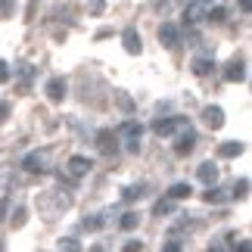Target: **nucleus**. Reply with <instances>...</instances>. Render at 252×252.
I'll return each mask as SVG.
<instances>
[{
  "label": "nucleus",
  "mask_w": 252,
  "mask_h": 252,
  "mask_svg": "<svg viewBox=\"0 0 252 252\" xmlns=\"http://www.w3.org/2000/svg\"><path fill=\"white\" fill-rule=\"evenodd\" d=\"M224 78H227V81H243V78H246V65H243V60H234V63H227V69H224Z\"/></svg>",
  "instance_id": "nucleus-14"
},
{
  "label": "nucleus",
  "mask_w": 252,
  "mask_h": 252,
  "mask_svg": "<svg viewBox=\"0 0 252 252\" xmlns=\"http://www.w3.org/2000/svg\"><path fill=\"white\" fill-rule=\"evenodd\" d=\"M202 199H206V202H224L227 196H224V193H221V190H215V184H212V187L206 190V196H202Z\"/></svg>",
  "instance_id": "nucleus-26"
},
{
  "label": "nucleus",
  "mask_w": 252,
  "mask_h": 252,
  "mask_svg": "<svg viewBox=\"0 0 252 252\" xmlns=\"http://www.w3.org/2000/svg\"><path fill=\"white\" fill-rule=\"evenodd\" d=\"M13 230H19V227H25V221H28V209H22V206H19L16 212H13Z\"/></svg>",
  "instance_id": "nucleus-25"
},
{
  "label": "nucleus",
  "mask_w": 252,
  "mask_h": 252,
  "mask_svg": "<svg viewBox=\"0 0 252 252\" xmlns=\"http://www.w3.org/2000/svg\"><path fill=\"white\" fill-rule=\"evenodd\" d=\"M91 168H94V162L84 159V156H72L69 159V174H72V178H84Z\"/></svg>",
  "instance_id": "nucleus-10"
},
{
  "label": "nucleus",
  "mask_w": 252,
  "mask_h": 252,
  "mask_svg": "<svg viewBox=\"0 0 252 252\" xmlns=\"http://www.w3.org/2000/svg\"><path fill=\"white\" fill-rule=\"evenodd\" d=\"M196 178H199L202 184H209V187H212V184L218 181V165H212V162H202V165L196 168Z\"/></svg>",
  "instance_id": "nucleus-12"
},
{
  "label": "nucleus",
  "mask_w": 252,
  "mask_h": 252,
  "mask_svg": "<svg viewBox=\"0 0 252 252\" xmlns=\"http://www.w3.org/2000/svg\"><path fill=\"white\" fill-rule=\"evenodd\" d=\"M65 94H69V84H65V78H50V81H47V96H50L53 103H63Z\"/></svg>",
  "instance_id": "nucleus-9"
},
{
  "label": "nucleus",
  "mask_w": 252,
  "mask_h": 252,
  "mask_svg": "<svg viewBox=\"0 0 252 252\" xmlns=\"http://www.w3.org/2000/svg\"><path fill=\"white\" fill-rule=\"evenodd\" d=\"M6 115H9V103H0V122H3Z\"/></svg>",
  "instance_id": "nucleus-33"
},
{
  "label": "nucleus",
  "mask_w": 252,
  "mask_h": 252,
  "mask_svg": "<svg viewBox=\"0 0 252 252\" xmlns=\"http://www.w3.org/2000/svg\"><path fill=\"white\" fill-rule=\"evenodd\" d=\"M87 9H91L94 16H103V9H106V0H91V3H87Z\"/></svg>",
  "instance_id": "nucleus-29"
},
{
  "label": "nucleus",
  "mask_w": 252,
  "mask_h": 252,
  "mask_svg": "<svg viewBox=\"0 0 252 252\" xmlns=\"http://www.w3.org/2000/svg\"><path fill=\"white\" fill-rule=\"evenodd\" d=\"M193 147H196V131L187 125V131H184L178 137V143H174V153H178V156H187V153H193Z\"/></svg>",
  "instance_id": "nucleus-8"
},
{
  "label": "nucleus",
  "mask_w": 252,
  "mask_h": 252,
  "mask_svg": "<svg viewBox=\"0 0 252 252\" xmlns=\"http://www.w3.org/2000/svg\"><path fill=\"white\" fill-rule=\"evenodd\" d=\"M202 122H206L212 131L224 128V109H221V106H206V109H202Z\"/></svg>",
  "instance_id": "nucleus-6"
},
{
  "label": "nucleus",
  "mask_w": 252,
  "mask_h": 252,
  "mask_svg": "<svg viewBox=\"0 0 252 252\" xmlns=\"http://www.w3.org/2000/svg\"><path fill=\"white\" fill-rule=\"evenodd\" d=\"M199 19H206V3H187V9H184V22L193 25V22H199Z\"/></svg>",
  "instance_id": "nucleus-13"
},
{
  "label": "nucleus",
  "mask_w": 252,
  "mask_h": 252,
  "mask_svg": "<svg viewBox=\"0 0 252 252\" xmlns=\"http://www.w3.org/2000/svg\"><path fill=\"white\" fill-rule=\"evenodd\" d=\"M96 147H100L103 156H115V153H119V134H115L112 128L96 131Z\"/></svg>",
  "instance_id": "nucleus-2"
},
{
  "label": "nucleus",
  "mask_w": 252,
  "mask_h": 252,
  "mask_svg": "<svg viewBox=\"0 0 252 252\" xmlns=\"http://www.w3.org/2000/svg\"><path fill=\"white\" fill-rule=\"evenodd\" d=\"M240 9H243V13H249V9H252V0H240Z\"/></svg>",
  "instance_id": "nucleus-35"
},
{
  "label": "nucleus",
  "mask_w": 252,
  "mask_h": 252,
  "mask_svg": "<svg viewBox=\"0 0 252 252\" xmlns=\"http://www.w3.org/2000/svg\"><path fill=\"white\" fill-rule=\"evenodd\" d=\"M47 162H50V150H37V153H28L22 165H25V171L44 174V171H47Z\"/></svg>",
  "instance_id": "nucleus-4"
},
{
  "label": "nucleus",
  "mask_w": 252,
  "mask_h": 252,
  "mask_svg": "<svg viewBox=\"0 0 252 252\" xmlns=\"http://www.w3.org/2000/svg\"><path fill=\"white\" fill-rule=\"evenodd\" d=\"M237 252H252V246H249V240H240V243H237Z\"/></svg>",
  "instance_id": "nucleus-31"
},
{
  "label": "nucleus",
  "mask_w": 252,
  "mask_h": 252,
  "mask_svg": "<svg viewBox=\"0 0 252 252\" xmlns=\"http://www.w3.org/2000/svg\"><path fill=\"white\" fill-rule=\"evenodd\" d=\"M178 128H187V119H184V115H171V119H156L153 122V131H156L159 137H168V134H174Z\"/></svg>",
  "instance_id": "nucleus-3"
},
{
  "label": "nucleus",
  "mask_w": 252,
  "mask_h": 252,
  "mask_svg": "<svg viewBox=\"0 0 252 252\" xmlns=\"http://www.w3.org/2000/svg\"><path fill=\"white\" fill-rule=\"evenodd\" d=\"M143 196H147V187H140V184H137V187H128V190L122 193L125 202H134V199H143Z\"/></svg>",
  "instance_id": "nucleus-21"
},
{
  "label": "nucleus",
  "mask_w": 252,
  "mask_h": 252,
  "mask_svg": "<svg viewBox=\"0 0 252 252\" xmlns=\"http://www.w3.org/2000/svg\"><path fill=\"white\" fill-rule=\"evenodd\" d=\"M122 44H125V50H128L131 56H137L143 50V41H140L137 28H125V32H122Z\"/></svg>",
  "instance_id": "nucleus-7"
},
{
  "label": "nucleus",
  "mask_w": 252,
  "mask_h": 252,
  "mask_svg": "<svg viewBox=\"0 0 252 252\" xmlns=\"http://www.w3.org/2000/svg\"><path fill=\"white\" fill-rule=\"evenodd\" d=\"M9 13V0H0V16H6Z\"/></svg>",
  "instance_id": "nucleus-34"
},
{
  "label": "nucleus",
  "mask_w": 252,
  "mask_h": 252,
  "mask_svg": "<svg viewBox=\"0 0 252 252\" xmlns=\"http://www.w3.org/2000/svg\"><path fill=\"white\" fill-rule=\"evenodd\" d=\"M56 252H81V243L75 237H63L60 246H56Z\"/></svg>",
  "instance_id": "nucleus-19"
},
{
  "label": "nucleus",
  "mask_w": 252,
  "mask_h": 252,
  "mask_svg": "<svg viewBox=\"0 0 252 252\" xmlns=\"http://www.w3.org/2000/svg\"><path fill=\"white\" fill-rule=\"evenodd\" d=\"M243 150H246V143H240V140H227V143H218V156H221V159H234V156H240Z\"/></svg>",
  "instance_id": "nucleus-11"
},
{
  "label": "nucleus",
  "mask_w": 252,
  "mask_h": 252,
  "mask_svg": "<svg viewBox=\"0 0 252 252\" xmlns=\"http://www.w3.org/2000/svg\"><path fill=\"white\" fill-rule=\"evenodd\" d=\"M0 252H3V246H0Z\"/></svg>",
  "instance_id": "nucleus-40"
},
{
  "label": "nucleus",
  "mask_w": 252,
  "mask_h": 252,
  "mask_svg": "<svg viewBox=\"0 0 252 252\" xmlns=\"http://www.w3.org/2000/svg\"><path fill=\"white\" fill-rule=\"evenodd\" d=\"M162 252H181V243H178V240H171V243H165Z\"/></svg>",
  "instance_id": "nucleus-30"
},
{
  "label": "nucleus",
  "mask_w": 252,
  "mask_h": 252,
  "mask_svg": "<svg viewBox=\"0 0 252 252\" xmlns=\"http://www.w3.org/2000/svg\"><path fill=\"white\" fill-rule=\"evenodd\" d=\"M115 100H119V106H122L125 112H131V109H134V100H131V96L125 94V91H119V94H115Z\"/></svg>",
  "instance_id": "nucleus-27"
},
{
  "label": "nucleus",
  "mask_w": 252,
  "mask_h": 252,
  "mask_svg": "<svg viewBox=\"0 0 252 252\" xmlns=\"http://www.w3.org/2000/svg\"><path fill=\"white\" fill-rule=\"evenodd\" d=\"M190 193H193V187H190V184H171V187H168V199H190Z\"/></svg>",
  "instance_id": "nucleus-18"
},
{
  "label": "nucleus",
  "mask_w": 252,
  "mask_h": 252,
  "mask_svg": "<svg viewBox=\"0 0 252 252\" xmlns=\"http://www.w3.org/2000/svg\"><path fill=\"white\" fill-rule=\"evenodd\" d=\"M115 134H122V137H131V140H140V134H143V125L140 122H125Z\"/></svg>",
  "instance_id": "nucleus-17"
},
{
  "label": "nucleus",
  "mask_w": 252,
  "mask_h": 252,
  "mask_svg": "<svg viewBox=\"0 0 252 252\" xmlns=\"http://www.w3.org/2000/svg\"><path fill=\"white\" fill-rule=\"evenodd\" d=\"M19 78H22V81H19V94H28V84H32V78H34V65H19Z\"/></svg>",
  "instance_id": "nucleus-16"
},
{
  "label": "nucleus",
  "mask_w": 252,
  "mask_h": 252,
  "mask_svg": "<svg viewBox=\"0 0 252 252\" xmlns=\"http://www.w3.org/2000/svg\"><path fill=\"white\" fill-rule=\"evenodd\" d=\"M91 252H103V249H91Z\"/></svg>",
  "instance_id": "nucleus-38"
},
{
  "label": "nucleus",
  "mask_w": 252,
  "mask_h": 252,
  "mask_svg": "<svg viewBox=\"0 0 252 252\" xmlns=\"http://www.w3.org/2000/svg\"><path fill=\"white\" fill-rule=\"evenodd\" d=\"M206 19H209V22H224V19H227V9L224 6H209L206 9Z\"/></svg>",
  "instance_id": "nucleus-22"
},
{
  "label": "nucleus",
  "mask_w": 252,
  "mask_h": 252,
  "mask_svg": "<svg viewBox=\"0 0 252 252\" xmlns=\"http://www.w3.org/2000/svg\"><path fill=\"white\" fill-rule=\"evenodd\" d=\"M9 78H13V69H9V63L0 60V84H6Z\"/></svg>",
  "instance_id": "nucleus-28"
},
{
  "label": "nucleus",
  "mask_w": 252,
  "mask_h": 252,
  "mask_svg": "<svg viewBox=\"0 0 252 252\" xmlns=\"http://www.w3.org/2000/svg\"><path fill=\"white\" fill-rule=\"evenodd\" d=\"M3 212H6V202H0V218H3Z\"/></svg>",
  "instance_id": "nucleus-37"
},
{
  "label": "nucleus",
  "mask_w": 252,
  "mask_h": 252,
  "mask_svg": "<svg viewBox=\"0 0 252 252\" xmlns=\"http://www.w3.org/2000/svg\"><path fill=\"white\" fill-rule=\"evenodd\" d=\"M37 206H41V212H44L47 218H53V215H60V212H65V209L72 206V196H69V193H63V190H56L50 199L41 196V199H37Z\"/></svg>",
  "instance_id": "nucleus-1"
},
{
  "label": "nucleus",
  "mask_w": 252,
  "mask_h": 252,
  "mask_svg": "<svg viewBox=\"0 0 252 252\" xmlns=\"http://www.w3.org/2000/svg\"><path fill=\"white\" fill-rule=\"evenodd\" d=\"M171 202H174V199H159V202H156V206H153V215H159V218H162V215H168V212L174 209V206H171Z\"/></svg>",
  "instance_id": "nucleus-24"
},
{
  "label": "nucleus",
  "mask_w": 252,
  "mask_h": 252,
  "mask_svg": "<svg viewBox=\"0 0 252 252\" xmlns=\"http://www.w3.org/2000/svg\"><path fill=\"white\" fill-rule=\"evenodd\" d=\"M202 3H209V0H202Z\"/></svg>",
  "instance_id": "nucleus-39"
},
{
  "label": "nucleus",
  "mask_w": 252,
  "mask_h": 252,
  "mask_svg": "<svg viewBox=\"0 0 252 252\" xmlns=\"http://www.w3.org/2000/svg\"><path fill=\"white\" fill-rule=\"evenodd\" d=\"M212 69H215L212 56H196V60H193V75H199V78H206V75H212Z\"/></svg>",
  "instance_id": "nucleus-15"
},
{
  "label": "nucleus",
  "mask_w": 252,
  "mask_h": 252,
  "mask_svg": "<svg viewBox=\"0 0 252 252\" xmlns=\"http://www.w3.org/2000/svg\"><path fill=\"white\" fill-rule=\"evenodd\" d=\"M119 224H122V230H134V227L140 224V215H137V212H125Z\"/></svg>",
  "instance_id": "nucleus-20"
},
{
  "label": "nucleus",
  "mask_w": 252,
  "mask_h": 252,
  "mask_svg": "<svg viewBox=\"0 0 252 252\" xmlns=\"http://www.w3.org/2000/svg\"><path fill=\"white\" fill-rule=\"evenodd\" d=\"M246 193H249V178H240L234 184V199H246Z\"/></svg>",
  "instance_id": "nucleus-23"
},
{
  "label": "nucleus",
  "mask_w": 252,
  "mask_h": 252,
  "mask_svg": "<svg viewBox=\"0 0 252 252\" xmlns=\"http://www.w3.org/2000/svg\"><path fill=\"white\" fill-rule=\"evenodd\" d=\"M209 252H224V246H218V243H215V246H212Z\"/></svg>",
  "instance_id": "nucleus-36"
},
{
  "label": "nucleus",
  "mask_w": 252,
  "mask_h": 252,
  "mask_svg": "<svg viewBox=\"0 0 252 252\" xmlns=\"http://www.w3.org/2000/svg\"><path fill=\"white\" fill-rule=\"evenodd\" d=\"M140 249H143L140 240H137V243H128V246H125V252H140Z\"/></svg>",
  "instance_id": "nucleus-32"
},
{
  "label": "nucleus",
  "mask_w": 252,
  "mask_h": 252,
  "mask_svg": "<svg viewBox=\"0 0 252 252\" xmlns=\"http://www.w3.org/2000/svg\"><path fill=\"white\" fill-rule=\"evenodd\" d=\"M181 41V32H178V25H171V22H162L159 25V44L162 47H168V50H174Z\"/></svg>",
  "instance_id": "nucleus-5"
}]
</instances>
